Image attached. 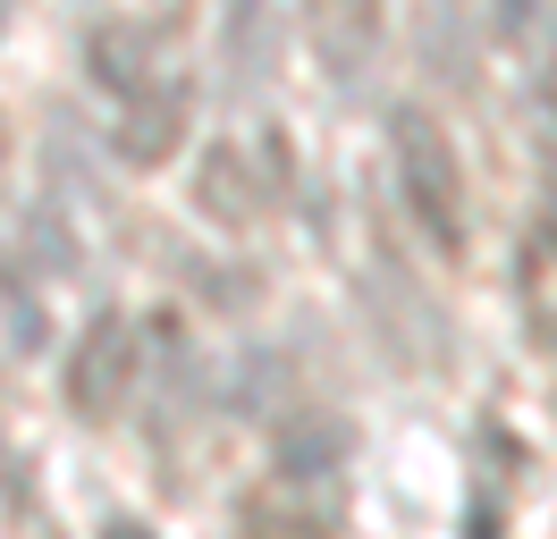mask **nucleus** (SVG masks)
<instances>
[{
	"mask_svg": "<svg viewBox=\"0 0 557 539\" xmlns=\"http://www.w3.org/2000/svg\"><path fill=\"white\" fill-rule=\"evenodd\" d=\"M388 168H397V202L431 253H465V228H473V202H465V161H456L448 127L431 110H397L388 118Z\"/></svg>",
	"mask_w": 557,
	"mask_h": 539,
	"instance_id": "nucleus-1",
	"label": "nucleus"
},
{
	"mask_svg": "<svg viewBox=\"0 0 557 539\" xmlns=\"http://www.w3.org/2000/svg\"><path fill=\"white\" fill-rule=\"evenodd\" d=\"M136 363H144V337L127 312H94L85 337L69 346V413L76 422H119V404L136 397Z\"/></svg>",
	"mask_w": 557,
	"mask_h": 539,
	"instance_id": "nucleus-2",
	"label": "nucleus"
},
{
	"mask_svg": "<svg viewBox=\"0 0 557 539\" xmlns=\"http://www.w3.org/2000/svg\"><path fill=\"white\" fill-rule=\"evenodd\" d=\"M388 34V0H305V42L330 76H363Z\"/></svg>",
	"mask_w": 557,
	"mask_h": 539,
	"instance_id": "nucleus-3",
	"label": "nucleus"
},
{
	"mask_svg": "<svg viewBox=\"0 0 557 539\" xmlns=\"http://www.w3.org/2000/svg\"><path fill=\"white\" fill-rule=\"evenodd\" d=\"M186 118H195V93L161 76L152 93L127 101V127H119V161H136V168L177 161V143H186Z\"/></svg>",
	"mask_w": 557,
	"mask_h": 539,
	"instance_id": "nucleus-4",
	"label": "nucleus"
},
{
	"mask_svg": "<svg viewBox=\"0 0 557 539\" xmlns=\"http://www.w3.org/2000/svg\"><path fill=\"white\" fill-rule=\"evenodd\" d=\"M516 312H523V337L557 354V220L523 228L516 245Z\"/></svg>",
	"mask_w": 557,
	"mask_h": 539,
	"instance_id": "nucleus-5",
	"label": "nucleus"
},
{
	"mask_svg": "<svg viewBox=\"0 0 557 539\" xmlns=\"http://www.w3.org/2000/svg\"><path fill=\"white\" fill-rule=\"evenodd\" d=\"M195 202H203V220H220V228H253L271 186L253 177V161H245L237 143H211L203 168H195Z\"/></svg>",
	"mask_w": 557,
	"mask_h": 539,
	"instance_id": "nucleus-6",
	"label": "nucleus"
},
{
	"mask_svg": "<svg viewBox=\"0 0 557 539\" xmlns=\"http://www.w3.org/2000/svg\"><path fill=\"white\" fill-rule=\"evenodd\" d=\"M278 489H296V498H305V489H330V480H338V472H347V430H338V422H296V430L278 438Z\"/></svg>",
	"mask_w": 557,
	"mask_h": 539,
	"instance_id": "nucleus-7",
	"label": "nucleus"
},
{
	"mask_svg": "<svg viewBox=\"0 0 557 539\" xmlns=\"http://www.w3.org/2000/svg\"><path fill=\"white\" fill-rule=\"evenodd\" d=\"M85 60H94V76H102L110 93L136 101V93H152V85H161V34H152V26H102Z\"/></svg>",
	"mask_w": 557,
	"mask_h": 539,
	"instance_id": "nucleus-8",
	"label": "nucleus"
},
{
	"mask_svg": "<svg viewBox=\"0 0 557 539\" xmlns=\"http://www.w3.org/2000/svg\"><path fill=\"white\" fill-rule=\"evenodd\" d=\"M237 539H330V514L305 505L296 489H278V498H253L237 514Z\"/></svg>",
	"mask_w": 557,
	"mask_h": 539,
	"instance_id": "nucleus-9",
	"label": "nucleus"
},
{
	"mask_svg": "<svg viewBox=\"0 0 557 539\" xmlns=\"http://www.w3.org/2000/svg\"><path fill=\"white\" fill-rule=\"evenodd\" d=\"M490 26H498V34H523V26H532V0H498V9H490Z\"/></svg>",
	"mask_w": 557,
	"mask_h": 539,
	"instance_id": "nucleus-10",
	"label": "nucleus"
},
{
	"mask_svg": "<svg viewBox=\"0 0 557 539\" xmlns=\"http://www.w3.org/2000/svg\"><path fill=\"white\" fill-rule=\"evenodd\" d=\"M541 110L557 118V51H549V67H541Z\"/></svg>",
	"mask_w": 557,
	"mask_h": 539,
	"instance_id": "nucleus-11",
	"label": "nucleus"
},
{
	"mask_svg": "<svg viewBox=\"0 0 557 539\" xmlns=\"http://www.w3.org/2000/svg\"><path fill=\"white\" fill-rule=\"evenodd\" d=\"M102 539H152V531H144V523H110Z\"/></svg>",
	"mask_w": 557,
	"mask_h": 539,
	"instance_id": "nucleus-12",
	"label": "nucleus"
},
{
	"mask_svg": "<svg viewBox=\"0 0 557 539\" xmlns=\"http://www.w3.org/2000/svg\"><path fill=\"white\" fill-rule=\"evenodd\" d=\"M0 26H9V0H0Z\"/></svg>",
	"mask_w": 557,
	"mask_h": 539,
	"instance_id": "nucleus-13",
	"label": "nucleus"
}]
</instances>
